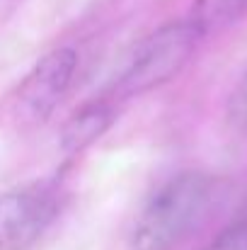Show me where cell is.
<instances>
[{
    "label": "cell",
    "mask_w": 247,
    "mask_h": 250,
    "mask_svg": "<svg viewBox=\"0 0 247 250\" xmlns=\"http://www.w3.org/2000/svg\"><path fill=\"white\" fill-rule=\"evenodd\" d=\"M216 182L204 172H182L165 182L146 204L136 224L138 250H172L187 241L209 216Z\"/></svg>",
    "instance_id": "1"
},
{
    "label": "cell",
    "mask_w": 247,
    "mask_h": 250,
    "mask_svg": "<svg viewBox=\"0 0 247 250\" xmlns=\"http://www.w3.org/2000/svg\"><path fill=\"white\" fill-rule=\"evenodd\" d=\"M201 37L204 34L194 27L191 20L170 22L155 29L131 54V61L116 81V92L138 95L172 81L184 68Z\"/></svg>",
    "instance_id": "2"
},
{
    "label": "cell",
    "mask_w": 247,
    "mask_h": 250,
    "mask_svg": "<svg viewBox=\"0 0 247 250\" xmlns=\"http://www.w3.org/2000/svg\"><path fill=\"white\" fill-rule=\"evenodd\" d=\"M58 214L54 185H27L0 194V250H27Z\"/></svg>",
    "instance_id": "3"
},
{
    "label": "cell",
    "mask_w": 247,
    "mask_h": 250,
    "mask_svg": "<svg viewBox=\"0 0 247 250\" xmlns=\"http://www.w3.org/2000/svg\"><path fill=\"white\" fill-rule=\"evenodd\" d=\"M76 68H78V54L71 46L46 54L24 78V83L19 85L17 92L19 112L32 122H44L54 112L58 100L66 95L76 76Z\"/></svg>",
    "instance_id": "4"
},
{
    "label": "cell",
    "mask_w": 247,
    "mask_h": 250,
    "mask_svg": "<svg viewBox=\"0 0 247 250\" xmlns=\"http://www.w3.org/2000/svg\"><path fill=\"white\" fill-rule=\"evenodd\" d=\"M109 124H112V109L107 104L82 107V112H78L63 129V148L66 151H82L97 136H102Z\"/></svg>",
    "instance_id": "5"
},
{
    "label": "cell",
    "mask_w": 247,
    "mask_h": 250,
    "mask_svg": "<svg viewBox=\"0 0 247 250\" xmlns=\"http://www.w3.org/2000/svg\"><path fill=\"white\" fill-rule=\"evenodd\" d=\"M247 15V0H196L189 20L201 34L221 32Z\"/></svg>",
    "instance_id": "6"
},
{
    "label": "cell",
    "mask_w": 247,
    "mask_h": 250,
    "mask_svg": "<svg viewBox=\"0 0 247 250\" xmlns=\"http://www.w3.org/2000/svg\"><path fill=\"white\" fill-rule=\"evenodd\" d=\"M228 124L235 131L247 134V73L238 81L230 100H228Z\"/></svg>",
    "instance_id": "7"
},
{
    "label": "cell",
    "mask_w": 247,
    "mask_h": 250,
    "mask_svg": "<svg viewBox=\"0 0 247 250\" xmlns=\"http://www.w3.org/2000/svg\"><path fill=\"white\" fill-rule=\"evenodd\" d=\"M206 250H247V219L228 226L226 231H221Z\"/></svg>",
    "instance_id": "8"
}]
</instances>
